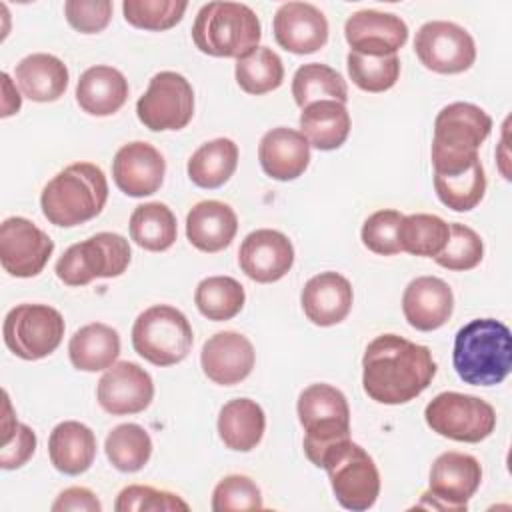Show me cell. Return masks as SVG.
<instances>
[{
	"instance_id": "cell-1",
	"label": "cell",
	"mask_w": 512,
	"mask_h": 512,
	"mask_svg": "<svg viewBox=\"0 0 512 512\" xmlns=\"http://www.w3.org/2000/svg\"><path fill=\"white\" fill-rule=\"evenodd\" d=\"M436 376L432 352L398 334L376 336L362 356L364 392L380 404H406Z\"/></svg>"
},
{
	"instance_id": "cell-2",
	"label": "cell",
	"mask_w": 512,
	"mask_h": 512,
	"mask_svg": "<svg viewBox=\"0 0 512 512\" xmlns=\"http://www.w3.org/2000/svg\"><path fill=\"white\" fill-rule=\"evenodd\" d=\"M454 370L466 384L496 386L512 368V334L494 318H476L454 338Z\"/></svg>"
},
{
	"instance_id": "cell-3",
	"label": "cell",
	"mask_w": 512,
	"mask_h": 512,
	"mask_svg": "<svg viewBox=\"0 0 512 512\" xmlns=\"http://www.w3.org/2000/svg\"><path fill=\"white\" fill-rule=\"evenodd\" d=\"M108 200V182L100 166L74 162L60 170L42 190L44 218L62 228H72L96 218Z\"/></svg>"
},
{
	"instance_id": "cell-4",
	"label": "cell",
	"mask_w": 512,
	"mask_h": 512,
	"mask_svg": "<svg viewBox=\"0 0 512 512\" xmlns=\"http://www.w3.org/2000/svg\"><path fill=\"white\" fill-rule=\"evenodd\" d=\"M492 130V118L476 104L452 102L434 120V174H458L480 160L478 148Z\"/></svg>"
},
{
	"instance_id": "cell-5",
	"label": "cell",
	"mask_w": 512,
	"mask_h": 512,
	"mask_svg": "<svg viewBox=\"0 0 512 512\" xmlns=\"http://www.w3.org/2000/svg\"><path fill=\"white\" fill-rule=\"evenodd\" d=\"M262 26L256 12L240 2H208L192 24L196 48L216 58H242L258 48Z\"/></svg>"
},
{
	"instance_id": "cell-6",
	"label": "cell",
	"mask_w": 512,
	"mask_h": 512,
	"mask_svg": "<svg viewBox=\"0 0 512 512\" xmlns=\"http://www.w3.org/2000/svg\"><path fill=\"white\" fill-rule=\"evenodd\" d=\"M298 420L304 428V452L318 468L332 446L350 438L348 400L330 384H310L300 392Z\"/></svg>"
},
{
	"instance_id": "cell-7",
	"label": "cell",
	"mask_w": 512,
	"mask_h": 512,
	"mask_svg": "<svg viewBox=\"0 0 512 512\" xmlns=\"http://www.w3.org/2000/svg\"><path fill=\"white\" fill-rule=\"evenodd\" d=\"M320 468L328 472L332 492L342 508L362 512L374 506L380 494V474L362 446L350 438L338 442L324 454Z\"/></svg>"
},
{
	"instance_id": "cell-8",
	"label": "cell",
	"mask_w": 512,
	"mask_h": 512,
	"mask_svg": "<svg viewBox=\"0 0 512 512\" xmlns=\"http://www.w3.org/2000/svg\"><path fill=\"white\" fill-rule=\"evenodd\" d=\"M194 334L188 318L174 306L146 308L132 326V346L138 356L154 366L182 362L192 350Z\"/></svg>"
},
{
	"instance_id": "cell-9",
	"label": "cell",
	"mask_w": 512,
	"mask_h": 512,
	"mask_svg": "<svg viewBox=\"0 0 512 512\" xmlns=\"http://www.w3.org/2000/svg\"><path fill=\"white\" fill-rule=\"evenodd\" d=\"M130 244L114 232H98L72 244L56 262V276L68 286H86L94 278H116L130 264Z\"/></svg>"
},
{
	"instance_id": "cell-10",
	"label": "cell",
	"mask_w": 512,
	"mask_h": 512,
	"mask_svg": "<svg viewBox=\"0 0 512 512\" xmlns=\"http://www.w3.org/2000/svg\"><path fill=\"white\" fill-rule=\"evenodd\" d=\"M424 420L432 432L470 444L488 438L496 428L494 408L478 396L460 392H440L434 396L424 410Z\"/></svg>"
},
{
	"instance_id": "cell-11",
	"label": "cell",
	"mask_w": 512,
	"mask_h": 512,
	"mask_svg": "<svg viewBox=\"0 0 512 512\" xmlns=\"http://www.w3.org/2000/svg\"><path fill=\"white\" fill-rule=\"evenodd\" d=\"M4 344L22 360L52 354L64 336L62 314L48 304H18L4 318Z\"/></svg>"
},
{
	"instance_id": "cell-12",
	"label": "cell",
	"mask_w": 512,
	"mask_h": 512,
	"mask_svg": "<svg viewBox=\"0 0 512 512\" xmlns=\"http://www.w3.org/2000/svg\"><path fill=\"white\" fill-rule=\"evenodd\" d=\"M138 120L154 132L180 130L194 116V90L178 72H158L136 102Z\"/></svg>"
},
{
	"instance_id": "cell-13",
	"label": "cell",
	"mask_w": 512,
	"mask_h": 512,
	"mask_svg": "<svg viewBox=\"0 0 512 512\" xmlns=\"http://www.w3.org/2000/svg\"><path fill=\"white\" fill-rule=\"evenodd\" d=\"M482 482L480 462L464 452L440 454L428 480V492L422 494L418 508L434 510H466L468 500L476 494Z\"/></svg>"
},
{
	"instance_id": "cell-14",
	"label": "cell",
	"mask_w": 512,
	"mask_h": 512,
	"mask_svg": "<svg viewBox=\"0 0 512 512\" xmlns=\"http://www.w3.org/2000/svg\"><path fill=\"white\" fill-rule=\"evenodd\" d=\"M414 50L420 62L438 74H458L476 60V44L468 30L454 22L432 20L418 28Z\"/></svg>"
},
{
	"instance_id": "cell-15",
	"label": "cell",
	"mask_w": 512,
	"mask_h": 512,
	"mask_svg": "<svg viewBox=\"0 0 512 512\" xmlns=\"http://www.w3.org/2000/svg\"><path fill=\"white\" fill-rule=\"evenodd\" d=\"M54 252V242L34 222L10 216L0 226V262L16 278L38 276Z\"/></svg>"
},
{
	"instance_id": "cell-16",
	"label": "cell",
	"mask_w": 512,
	"mask_h": 512,
	"mask_svg": "<svg viewBox=\"0 0 512 512\" xmlns=\"http://www.w3.org/2000/svg\"><path fill=\"white\" fill-rule=\"evenodd\" d=\"M98 404L112 416L138 414L146 410L154 398V382L150 374L134 362H114L98 380Z\"/></svg>"
},
{
	"instance_id": "cell-17",
	"label": "cell",
	"mask_w": 512,
	"mask_h": 512,
	"mask_svg": "<svg viewBox=\"0 0 512 512\" xmlns=\"http://www.w3.org/2000/svg\"><path fill=\"white\" fill-rule=\"evenodd\" d=\"M242 272L260 284H270L288 274L294 264V246L286 234L270 228L250 232L238 250Z\"/></svg>"
},
{
	"instance_id": "cell-18",
	"label": "cell",
	"mask_w": 512,
	"mask_h": 512,
	"mask_svg": "<svg viewBox=\"0 0 512 512\" xmlns=\"http://www.w3.org/2000/svg\"><path fill=\"white\" fill-rule=\"evenodd\" d=\"M166 174L164 156L148 142H128L124 144L112 160L114 184L132 198H142L154 194Z\"/></svg>"
},
{
	"instance_id": "cell-19",
	"label": "cell",
	"mask_w": 512,
	"mask_h": 512,
	"mask_svg": "<svg viewBox=\"0 0 512 512\" xmlns=\"http://www.w3.org/2000/svg\"><path fill=\"white\" fill-rule=\"evenodd\" d=\"M346 42L368 56L396 54L408 40L406 22L392 12L358 10L344 24Z\"/></svg>"
},
{
	"instance_id": "cell-20",
	"label": "cell",
	"mask_w": 512,
	"mask_h": 512,
	"mask_svg": "<svg viewBox=\"0 0 512 512\" xmlns=\"http://www.w3.org/2000/svg\"><path fill=\"white\" fill-rule=\"evenodd\" d=\"M256 362L252 342L240 332L224 330L210 336L200 352L202 372L220 386H232L250 376Z\"/></svg>"
},
{
	"instance_id": "cell-21",
	"label": "cell",
	"mask_w": 512,
	"mask_h": 512,
	"mask_svg": "<svg viewBox=\"0 0 512 512\" xmlns=\"http://www.w3.org/2000/svg\"><path fill=\"white\" fill-rule=\"evenodd\" d=\"M276 42L292 54H312L328 40L326 16L308 2H284L272 22Z\"/></svg>"
},
{
	"instance_id": "cell-22",
	"label": "cell",
	"mask_w": 512,
	"mask_h": 512,
	"mask_svg": "<svg viewBox=\"0 0 512 512\" xmlns=\"http://www.w3.org/2000/svg\"><path fill=\"white\" fill-rule=\"evenodd\" d=\"M454 310L452 288L436 276L414 278L402 294V312L408 324L420 332L444 326Z\"/></svg>"
},
{
	"instance_id": "cell-23",
	"label": "cell",
	"mask_w": 512,
	"mask_h": 512,
	"mask_svg": "<svg viewBox=\"0 0 512 512\" xmlns=\"http://www.w3.org/2000/svg\"><path fill=\"white\" fill-rule=\"evenodd\" d=\"M354 292L338 272H320L312 276L302 288V310L306 318L316 326H334L342 322L352 308Z\"/></svg>"
},
{
	"instance_id": "cell-24",
	"label": "cell",
	"mask_w": 512,
	"mask_h": 512,
	"mask_svg": "<svg viewBox=\"0 0 512 512\" xmlns=\"http://www.w3.org/2000/svg\"><path fill=\"white\" fill-rule=\"evenodd\" d=\"M262 170L280 182L294 180L304 174L310 164V144L302 132L278 126L268 130L258 146Z\"/></svg>"
},
{
	"instance_id": "cell-25",
	"label": "cell",
	"mask_w": 512,
	"mask_h": 512,
	"mask_svg": "<svg viewBox=\"0 0 512 512\" xmlns=\"http://www.w3.org/2000/svg\"><path fill=\"white\" fill-rule=\"evenodd\" d=\"M238 230L236 212L220 200H202L186 216V236L202 252H220L230 246Z\"/></svg>"
},
{
	"instance_id": "cell-26",
	"label": "cell",
	"mask_w": 512,
	"mask_h": 512,
	"mask_svg": "<svg viewBox=\"0 0 512 512\" xmlns=\"http://www.w3.org/2000/svg\"><path fill=\"white\" fill-rule=\"evenodd\" d=\"M128 100V80L112 66H90L76 84L78 106L92 116H110Z\"/></svg>"
},
{
	"instance_id": "cell-27",
	"label": "cell",
	"mask_w": 512,
	"mask_h": 512,
	"mask_svg": "<svg viewBox=\"0 0 512 512\" xmlns=\"http://www.w3.org/2000/svg\"><path fill=\"white\" fill-rule=\"evenodd\" d=\"M48 454L58 472L78 476L86 472L96 458V436L82 422H60L50 432Z\"/></svg>"
},
{
	"instance_id": "cell-28",
	"label": "cell",
	"mask_w": 512,
	"mask_h": 512,
	"mask_svg": "<svg viewBox=\"0 0 512 512\" xmlns=\"http://www.w3.org/2000/svg\"><path fill=\"white\" fill-rule=\"evenodd\" d=\"M16 82L32 102H54L68 88V68L60 58L36 52L16 64Z\"/></svg>"
},
{
	"instance_id": "cell-29",
	"label": "cell",
	"mask_w": 512,
	"mask_h": 512,
	"mask_svg": "<svg viewBox=\"0 0 512 512\" xmlns=\"http://www.w3.org/2000/svg\"><path fill=\"white\" fill-rule=\"evenodd\" d=\"M264 428V410L250 398L230 400L218 414V436L226 448L236 452L256 448L264 436Z\"/></svg>"
},
{
	"instance_id": "cell-30",
	"label": "cell",
	"mask_w": 512,
	"mask_h": 512,
	"mask_svg": "<svg viewBox=\"0 0 512 512\" xmlns=\"http://www.w3.org/2000/svg\"><path fill=\"white\" fill-rule=\"evenodd\" d=\"M300 132L318 150L340 148L350 134V114L342 102L318 100L302 108Z\"/></svg>"
},
{
	"instance_id": "cell-31",
	"label": "cell",
	"mask_w": 512,
	"mask_h": 512,
	"mask_svg": "<svg viewBox=\"0 0 512 512\" xmlns=\"http://www.w3.org/2000/svg\"><path fill=\"white\" fill-rule=\"evenodd\" d=\"M120 354L118 332L102 322H92L74 332L68 342V356L76 370L98 372L110 368Z\"/></svg>"
},
{
	"instance_id": "cell-32",
	"label": "cell",
	"mask_w": 512,
	"mask_h": 512,
	"mask_svg": "<svg viewBox=\"0 0 512 512\" xmlns=\"http://www.w3.org/2000/svg\"><path fill=\"white\" fill-rule=\"evenodd\" d=\"M238 166V146L230 138L204 142L188 160V176L200 188H220Z\"/></svg>"
},
{
	"instance_id": "cell-33",
	"label": "cell",
	"mask_w": 512,
	"mask_h": 512,
	"mask_svg": "<svg viewBox=\"0 0 512 512\" xmlns=\"http://www.w3.org/2000/svg\"><path fill=\"white\" fill-rule=\"evenodd\" d=\"M176 216L162 202H146L130 216V238L144 250L164 252L176 242Z\"/></svg>"
},
{
	"instance_id": "cell-34",
	"label": "cell",
	"mask_w": 512,
	"mask_h": 512,
	"mask_svg": "<svg viewBox=\"0 0 512 512\" xmlns=\"http://www.w3.org/2000/svg\"><path fill=\"white\" fill-rule=\"evenodd\" d=\"M292 96L300 108L318 100H336L344 104L348 100V88L340 72L326 64L310 62L294 72Z\"/></svg>"
},
{
	"instance_id": "cell-35",
	"label": "cell",
	"mask_w": 512,
	"mask_h": 512,
	"mask_svg": "<svg viewBox=\"0 0 512 512\" xmlns=\"http://www.w3.org/2000/svg\"><path fill=\"white\" fill-rule=\"evenodd\" d=\"M450 236V224H446L436 214H410L402 218L398 230L400 252H408L412 256L436 258Z\"/></svg>"
},
{
	"instance_id": "cell-36",
	"label": "cell",
	"mask_w": 512,
	"mask_h": 512,
	"mask_svg": "<svg viewBox=\"0 0 512 512\" xmlns=\"http://www.w3.org/2000/svg\"><path fill=\"white\" fill-rule=\"evenodd\" d=\"M104 452L116 470L138 472L150 460L152 440L140 424H118L108 432Z\"/></svg>"
},
{
	"instance_id": "cell-37",
	"label": "cell",
	"mask_w": 512,
	"mask_h": 512,
	"mask_svg": "<svg viewBox=\"0 0 512 512\" xmlns=\"http://www.w3.org/2000/svg\"><path fill=\"white\" fill-rule=\"evenodd\" d=\"M244 286L230 276H208L194 292V304L202 316L214 322L234 318L244 306Z\"/></svg>"
},
{
	"instance_id": "cell-38",
	"label": "cell",
	"mask_w": 512,
	"mask_h": 512,
	"mask_svg": "<svg viewBox=\"0 0 512 512\" xmlns=\"http://www.w3.org/2000/svg\"><path fill=\"white\" fill-rule=\"evenodd\" d=\"M434 190L440 202L454 212L476 208L486 192V176L480 160L458 174H434Z\"/></svg>"
},
{
	"instance_id": "cell-39",
	"label": "cell",
	"mask_w": 512,
	"mask_h": 512,
	"mask_svg": "<svg viewBox=\"0 0 512 512\" xmlns=\"http://www.w3.org/2000/svg\"><path fill=\"white\" fill-rule=\"evenodd\" d=\"M236 82L248 94H266L276 90L284 80V66L280 56L266 48L258 46L250 54L236 60Z\"/></svg>"
},
{
	"instance_id": "cell-40",
	"label": "cell",
	"mask_w": 512,
	"mask_h": 512,
	"mask_svg": "<svg viewBox=\"0 0 512 512\" xmlns=\"http://www.w3.org/2000/svg\"><path fill=\"white\" fill-rule=\"evenodd\" d=\"M346 68L350 80L364 92L390 90L400 76V60L396 54L368 56L350 50Z\"/></svg>"
},
{
	"instance_id": "cell-41",
	"label": "cell",
	"mask_w": 512,
	"mask_h": 512,
	"mask_svg": "<svg viewBox=\"0 0 512 512\" xmlns=\"http://www.w3.org/2000/svg\"><path fill=\"white\" fill-rule=\"evenodd\" d=\"M188 4L176 0H124L122 12L128 24L142 28V30H168L176 26Z\"/></svg>"
},
{
	"instance_id": "cell-42",
	"label": "cell",
	"mask_w": 512,
	"mask_h": 512,
	"mask_svg": "<svg viewBox=\"0 0 512 512\" xmlns=\"http://www.w3.org/2000/svg\"><path fill=\"white\" fill-rule=\"evenodd\" d=\"M484 242L482 238L466 224L452 222L450 236L444 250L434 258L436 264L448 270H472L482 262Z\"/></svg>"
},
{
	"instance_id": "cell-43",
	"label": "cell",
	"mask_w": 512,
	"mask_h": 512,
	"mask_svg": "<svg viewBox=\"0 0 512 512\" xmlns=\"http://www.w3.org/2000/svg\"><path fill=\"white\" fill-rule=\"evenodd\" d=\"M4 424H2V452H0V466L4 470H14L24 466L34 450H36V434L30 426L18 422L12 416V408H10V400L4 394Z\"/></svg>"
},
{
	"instance_id": "cell-44",
	"label": "cell",
	"mask_w": 512,
	"mask_h": 512,
	"mask_svg": "<svg viewBox=\"0 0 512 512\" xmlns=\"http://www.w3.org/2000/svg\"><path fill=\"white\" fill-rule=\"evenodd\" d=\"M262 492L256 482L242 474H230L222 478L212 492V510L230 512V510H260Z\"/></svg>"
},
{
	"instance_id": "cell-45",
	"label": "cell",
	"mask_w": 512,
	"mask_h": 512,
	"mask_svg": "<svg viewBox=\"0 0 512 512\" xmlns=\"http://www.w3.org/2000/svg\"><path fill=\"white\" fill-rule=\"evenodd\" d=\"M116 512H174V510H188V504L166 490H156L152 486L130 484L120 490L116 504Z\"/></svg>"
},
{
	"instance_id": "cell-46",
	"label": "cell",
	"mask_w": 512,
	"mask_h": 512,
	"mask_svg": "<svg viewBox=\"0 0 512 512\" xmlns=\"http://www.w3.org/2000/svg\"><path fill=\"white\" fill-rule=\"evenodd\" d=\"M404 214L398 210H378L370 214L362 226V242L364 246L380 256H392L400 252L398 230Z\"/></svg>"
},
{
	"instance_id": "cell-47",
	"label": "cell",
	"mask_w": 512,
	"mask_h": 512,
	"mask_svg": "<svg viewBox=\"0 0 512 512\" xmlns=\"http://www.w3.org/2000/svg\"><path fill=\"white\" fill-rule=\"evenodd\" d=\"M68 24L82 34L102 32L112 18L110 0H68L64 4Z\"/></svg>"
},
{
	"instance_id": "cell-48",
	"label": "cell",
	"mask_w": 512,
	"mask_h": 512,
	"mask_svg": "<svg viewBox=\"0 0 512 512\" xmlns=\"http://www.w3.org/2000/svg\"><path fill=\"white\" fill-rule=\"evenodd\" d=\"M52 510L54 512H68V510H74V512H100L102 504H100V500L96 498V494L92 490L82 488V486H72V488H66L56 498V502L52 504Z\"/></svg>"
}]
</instances>
